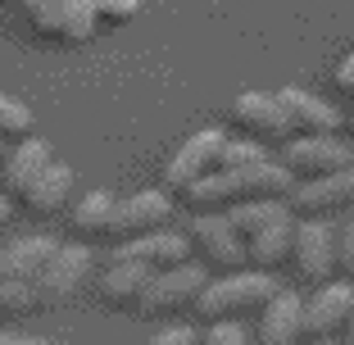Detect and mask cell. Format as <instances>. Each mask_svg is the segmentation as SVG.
<instances>
[{"mask_svg":"<svg viewBox=\"0 0 354 345\" xmlns=\"http://www.w3.org/2000/svg\"><path fill=\"white\" fill-rule=\"evenodd\" d=\"M341 345H354V318L345 323V332H341Z\"/></svg>","mask_w":354,"mask_h":345,"instance_id":"1f68e13d","label":"cell"},{"mask_svg":"<svg viewBox=\"0 0 354 345\" xmlns=\"http://www.w3.org/2000/svg\"><path fill=\"white\" fill-rule=\"evenodd\" d=\"M350 318H354V282H323L304 300V336H313V341H336Z\"/></svg>","mask_w":354,"mask_h":345,"instance_id":"30bf717a","label":"cell"},{"mask_svg":"<svg viewBox=\"0 0 354 345\" xmlns=\"http://www.w3.org/2000/svg\"><path fill=\"white\" fill-rule=\"evenodd\" d=\"M200 336L191 332V327H182V323H173V327H164V332H155L146 345H196Z\"/></svg>","mask_w":354,"mask_h":345,"instance_id":"83f0119b","label":"cell"},{"mask_svg":"<svg viewBox=\"0 0 354 345\" xmlns=\"http://www.w3.org/2000/svg\"><path fill=\"white\" fill-rule=\"evenodd\" d=\"M291 245H295V214H286V218L268 223L263 232H254V236H245V250H250V268H277V263L291 259Z\"/></svg>","mask_w":354,"mask_h":345,"instance_id":"d6986e66","label":"cell"},{"mask_svg":"<svg viewBox=\"0 0 354 345\" xmlns=\"http://www.w3.org/2000/svg\"><path fill=\"white\" fill-rule=\"evenodd\" d=\"M291 187H295V178L281 159H259V164H245V168H214L209 178L191 182L182 196H187L191 209H232L236 200L286 196Z\"/></svg>","mask_w":354,"mask_h":345,"instance_id":"6da1fadb","label":"cell"},{"mask_svg":"<svg viewBox=\"0 0 354 345\" xmlns=\"http://www.w3.org/2000/svg\"><path fill=\"white\" fill-rule=\"evenodd\" d=\"M123 259H141V263H155V268H173V263H187L191 259V236H177V232H141L123 245Z\"/></svg>","mask_w":354,"mask_h":345,"instance_id":"e0dca14e","label":"cell"},{"mask_svg":"<svg viewBox=\"0 0 354 345\" xmlns=\"http://www.w3.org/2000/svg\"><path fill=\"white\" fill-rule=\"evenodd\" d=\"M336 254H341V272L354 277V209L345 214V223L336 227Z\"/></svg>","mask_w":354,"mask_h":345,"instance_id":"4316f807","label":"cell"},{"mask_svg":"<svg viewBox=\"0 0 354 345\" xmlns=\"http://www.w3.org/2000/svg\"><path fill=\"white\" fill-rule=\"evenodd\" d=\"M223 146H227V136H223L218 127H205V132H196L191 141H182L177 155L168 159V168H164V187L168 191H187L191 182L209 178V173L218 168V159H223Z\"/></svg>","mask_w":354,"mask_h":345,"instance_id":"9c48e42d","label":"cell"},{"mask_svg":"<svg viewBox=\"0 0 354 345\" xmlns=\"http://www.w3.org/2000/svg\"><path fill=\"white\" fill-rule=\"evenodd\" d=\"M300 336H304V295H295V291L281 286V291L259 309L254 341L259 345H300Z\"/></svg>","mask_w":354,"mask_h":345,"instance_id":"4fadbf2b","label":"cell"},{"mask_svg":"<svg viewBox=\"0 0 354 345\" xmlns=\"http://www.w3.org/2000/svg\"><path fill=\"white\" fill-rule=\"evenodd\" d=\"M114 209H118V200L109 196V191H91L73 209V227L77 232H109L114 227Z\"/></svg>","mask_w":354,"mask_h":345,"instance_id":"7402d4cb","label":"cell"},{"mask_svg":"<svg viewBox=\"0 0 354 345\" xmlns=\"http://www.w3.org/2000/svg\"><path fill=\"white\" fill-rule=\"evenodd\" d=\"M232 118H236V127L245 136H254V141H291L295 127H291V114H286V105H281V95H268V91H245L232 100Z\"/></svg>","mask_w":354,"mask_h":345,"instance_id":"8fae6325","label":"cell"},{"mask_svg":"<svg viewBox=\"0 0 354 345\" xmlns=\"http://www.w3.org/2000/svg\"><path fill=\"white\" fill-rule=\"evenodd\" d=\"M91 250L86 245H59L55 250V259L41 268V277H37V300L41 304H64V300H73L77 291H82V282L91 277Z\"/></svg>","mask_w":354,"mask_h":345,"instance_id":"7c38bea8","label":"cell"},{"mask_svg":"<svg viewBox=\"0 0 354 345\" xmlns=\"http://www.w3.org/2000/svg\"><path fill=\"white\" fill-rule=\"evenodd\" d=\"M168 218H173V200H168L164 191H136V196L118 200L109 236H141V232L164 227Z\"/></svg>","mask_w":354,"mask_h":345,"instance_id":"5bb4252c","label":"cell"},{"mask_svg":"<svg viewBox=\"0 0 354 345\" xmlns=\"http://www.w3.org/2000/svg\"><path fill=\"white\" fill-rule=\"evenodd\" d=\"M68 196H73V168H68V164H55V159H50V168H46L41 178L23 191V200H28V209L37 214V218L59 214L64 205H68Z\"/></svg>","mask_w":354,"mask_h":345,"instance_id":"ac0fdd59","label":"cell"},{"mask_svg":"<svg viewBox=\"0 0 354 345\" xmlns=\"http://www.w3.org/2000/svg\"><path fill=\"white\" fill-rule=\"evenodd\" d=\"M0 277H10V272H5V250H0Z\"/></svg>","mask_w":354,"mask_h":345,"instance_id":"d6a6232c","label":"cell"},{"mask_svg":"<svg viewBox=\"0 0 354 345\" xmlns=\"http://www.w3.org/2000/svg\"><path fill=\"white\" fill-rule=\"evenodd\" d=\"M259 159H268L263 155V141H227L223 146V159H218V168H245V164H259Z\"/></svg>","mask_w":354,"mask_h":345,"instance_id":"484cf974","label":"cell"},{"mask_svg":"<svg viewBox=\"0 0 354 345\" xmlns=\"http://www.w3.org/2000/svg\"><path fill=\"white\" fill-rule=\"evenodd\" d=\"M277 291L281 286H277V277H272L268 268H236V272H223L218 282H209L191 309H196L205 323H223V318L259 314Z\"/></svg>","mask_w":354,"mask_h":345,"instance_id":"3957f363","label":"cell"},{"mask_svg":"<svg viewBox=\"0 0 354 345\" xmlns=\"http://www.w3.org/2000/svg\"><path fill=\"white\" fill-rule=\"evenodd\" d=\"M281 105H286V114H291V127H295V136L300 132H309V136H327V132H341V123L345 118L336 114L327 100H318V95H309V91H300V86H281Z\"/></svg>","mask_w":354,"mask_h":345,"instance_id":"9a60e30c","label":"cell"},{"mask_svg":"<svg viewBox=\"0 0 354 345\" xmlns=\"http://www.w3.org/2000/svg\"><path fill=\"white\" fill-rule=\"evenodd\" d=\"M336 91H345V95H354V50L345 55L341 64H336Z\"/></svg>","mask_w":354,"mask_h":345,"instance_id":"f1b7e54d","label":"cell"},{"mask_svg":"<svg viewBox=\"0 0 354 345\" xmlns=\"http://www.w3.org/2000/svg\"><path fill=\"white\" fill-rule=\"evenodd\" d=\"M281 164L291 168V178L295 182H313V178H327V173H341V168L354 164V150L345 146L336 132L327 136H291V141H281Z\"/></svg>","mask_w":354,"mask_h":345,"instance_id":"277c9868","label":"cell"},{"mask_svg":"<svg viewBox=\"0 0 354 345\" xmlns=\"http://www.w3.org/2000/svg\"><path fill=\"white\" fill-rule=\"evenodd\" d=\"M286 200H291V209L300 218H327V214L354 209V164L341 168V173H327V178L295 182L286 191Z\"/></svg>","mask_w":354,"mask_h":345,"instance_id":"ba28073f","label":"cell"},{"mask_svg":"<svg viewBox=\"0 0 354 345\" xmlns=\"http://www.w3.org/2000/svg\"><path fill=\"white\" fill-rule=\"evenodd\" d=\"M191 245L200 250V259L214 263V268H245L250 263V250H245V236L236 232V223L227 214H214V209H200L191 218Z\"/></svg>","mask_w":354,"mask_h":345,"instance_id":"8992f818","label":"cell"},{"mask_svg":"<svg viewBox=\"0 0 354 345\" xmlns=\"http://www.w3.org/2000/svg\"><path fill=\"white\" fill-rule=\"evenodd\" d=\"M10 214H14V205H10V196H0V227H10Z\"/></svg>","mask_w":354,"mask_h":345,"instance_id":"4dcf8cb0","label":"cell"},{"mask_svg":"<svg viewBox=\"0 0 354 345\" xmlns=\"http://www.w3.org/2000/svg\"><path fill=\"white\" fill-rule=\"evenodd\" d=\"M32 109L19 105V100H10V95L0 91V136H14V141H23V136H32Z\"/></svg>","mask_w":354,"mask_h":345,"instance_id":"cb8c5ba5","label":"cell"},{"mask_svg":"<svg viewBox=\"0 0 354 345\" xmlns=\"http://www.w3.org/2000/svg\"><path fill=\"white\" fill-rule=\"evenodd\" d=\"M200 345H259L245 327L236 323V318H223V323H209L205 336H200Z\"/></svg>","mask_w":354,"mask_h":345,"instance_id":"d4e9b609","label":"cell"},{"mask_svg":"<svg viewBox=\"0 0 354 345\" xmlns=\"http://www.w3.org/2000/svg\"><path fill=\"white\" fill-rule=\"evenodd\" d=\"M141 14V0H28V19L41 37L59 41H91L100 23H132Z\"/></svg>","mask_w":354,"mask_h":345,"instance_id":"7a4b0ae2","label":"cell"},{"mask_svg":"<svg viewBox=\"0 0 354 345\" xmlns=\"http://www.w3.org/2000/svg\"><path fill=\"white\" fill-rule=\"evenodd\" d=\"M55 250H59L55 236H23V241H14L10 250H5V272L19 277V282H37L41 268L55 259Z\"/></svg>","mask_w":354,"mask_h":345,"instance_id":"ffe728a7","label":"cell"},{"mask_svg":"<svg viewBox=\"0 0 354 345\" xmlns=\"http://www.w3.org/2000/svg\"><path fill=\"white\" fill-rule=\"evenodd\" d=\"M309 345H336V341H313V336H309Z\"/></svg>","mask_w":354,"mask_h":345,"instance_id":"836d02e7","label":"cell"},{"mask_svg":"<svg viewBox=\"0 0 354 345\" xmlns=\"http://www.w3.org/2000/svg\"><path fill=\"white\" fill-rule=\"evenodd\" d=\"M0 345H55V341H41V336H19V332H0Z\"/></svg>","mask_w":354,"mask_h":345,"instance_id":"f546056e","label":"cell"},{"mask_svg":"<svg viewBox=\"0 0 354 345\" xmlns=\"http://www.w3.org/2000/svg\"><path fill=\"white\" fill-rule=\"evenodd\" d=\"M209 286V272L205 263H173V268H159L150 277L146 295H141V314H177V309H187V304L200 300V291Z\"/></svg>","mask_w":354,"mask_h":345,"instance_id":"52a82bcc","label":"cell"},{"mask_svg":"<svg viewBox=\"0 0 354 345\" xmlns=\"http://www.w3.org/2000/svg\"><path fill=\"white\" fill-rule=\"evenodd\" d=\"M291 268L304 286L332 282V272L341 268L336 254V227H327L323 218H300L295 223V245H291Z\"/></svg>","mask_w":354,"mask_h":345,"instance_id":"5b68a950","label":"cell"},{"mask_svg":"<svg viewBox=\"0 0 354 345\" xmlns=\"http://www.w3.org/2000/svg\"><path fill=\"white\" fill-rule=\"evenodd\" d=\"M345 127H350V132H354V114H350V118H345Z\"/></svg>","mask_w":354,"mask_h":345,"instance_id":"e575fe53","label":"cell"},{"mask_svg":"<svg viewBox=\"0 0 354 345\" xmlns=\"http://www.w3.org/2000/svg\"><path fill=\"white\" fill-rule=\"evenodd\" d=\"M50 155H55V150L46 146V141H37V136H23L19 150H14L10 164H5V187H10V191H28L32 182H37L46 168H50Z\"/></svg>","mask_w":354,"mask_h":345,"instance_id":"44dd1931","label":"cell"},{"mask_svg":"<svg viewBox=\"0 0 354 345\" xmlns=\"http://www.w3.org/2000/svg\"><path fill=\"white\" fill-rule=\"evenodd\" d=\"M155 263H141V259H123L118 254L109 268H104L100 277V300L104 304H141V295H146L150 277H155Z\"/></svg>","mask_w":354,"mask_h":345,"instance_id":"2e32d148","label":"cell"},{"mask_svg":"<svg viewBox=\"0 0 354 345\" xmlns=\"http://www.w3.org/2000/svg\"><path fill=\"white\" fill-rule=\"evenodd\" d=\"M37 304V286L19 277H0V318H19Z\"/></svg>","mask_w":354,"mask_h":345,"instance_id":"603a6c76","label":"cell"}]
</instances>
